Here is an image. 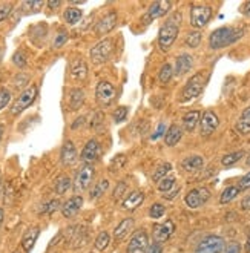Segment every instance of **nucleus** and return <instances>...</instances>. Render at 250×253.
<instances>
[{"instance_id": "1", "label": "nucleus", "mask_w": 250, "mask_h": 253, "mask_svg": "<svg viewBox=\"0 0 250 253\" xmlns=\"http://www.w3.org/2000/svg\"><path fill=\"white\" fill-rule=\"evenodd\" d=\"M243 34H244V31L238 28H230V26L218 28L209 37V46H210V49H215V51L226 48L229 44L238 42L243 37Z\"/></svg>"}, {"instance_id": "2", "label": "nucleus", "mask_w": 250, "mask_h": 253, "mask_svg": "<svg viewBox=\"0 0 250 253\" xmlns=\"http://www.w3.org/2000/svg\"><path fill=\"white\" fill-rule=\"evenodd\" d=\"M206 83H208V74L206 72H198L194 77H190L183 89L181 101H190V100L197 98L203 92Z\"/></svg>"}, {"instance_id": "3", "label": "nucleus", "mask_w": 250, "mask_h": 253, "mask_svg": "<svg viewBox=\"0 0 250 253\" xmlns=\"http://www.w3.org/2000/svg\"><path fill=\"white\" fill-rule=\"evenodd\" d=\"M178 33H180V26L178 23H175L172 20L166 22L163 26H161L160 33H158V46L161 51H169L170 46L173 44V42L178 37Z\"/></svg>"}, {"instance_id": "4", "label": "nucleus", "mask_w": 250, "mask_h": 253, "mask_svg": "<svg viewBox=\"0 0 250 253\" xmlns=\"http://www.w3.org/2000/svg\"><path fill=\"white\" fill-rule=\"evenodd\" d=\"M37 92H39V87L36 84L28 86L25 91L19 95V98L14 101V105L11 106V114L12 115H19L22 114L25 109H28L29 106L33 105L37 98Z\"/></svg>"}, {"instance_id": "5", "label": "nucleus", "mask_w": 250, "mask_h": 253, "mask_svg": "<svg viewBox=\"0 0 250 253\" xmlns=\"http://www.w3.org/2000/svg\"><path fill=\"white\" fill-rule=\"evenodd\" d=\"M112 49H114V42L112 39L106 37L100 40L97 44H94L89 55H91V60L95 63V65H101L109 60V57L112 54Z\"/></svg>"}, {"instance_id": "6", "label": "nucleus", "mask_w": 250, "mask_h": 253, "mask_svg": "<svg viewBox=\"0 0 250 253\" xmlns=\"http://www.w3.org/2000/svg\"><path fill=\"white\" fill-rule=\"evenodd\" d=\"M212 19V8L208 5H194L190 8V25L195 29H201Z\"/></svg>"}, {"instance_id": "7", "label": "nucleus", "mask_w": 250, "mask_h": 253, "mask_svg": "<svg viewBox=\"0 0 250 253\" xmlns=\"http://www.w3.org/2000/svg\"><path fill=\"white\" fill-rule=\"evenodd\" d=\"M94 176H95L94 166H91V165L82 166V169L76 175V180H74V184H72V189H74L77 193L87 190L91 187L92 181H94Z\"/></svg>"}, {"instance_id": "8", "label": "nucleus", "mask_w": 250, "mask_h": 253, "mask_svg": "<svg viewBox=\"0 0 250 253\" xmlns=\"http://www.w3.org/2000/svg\"><path fill=\"white\" fill-rule=\"evenodd\" d=\"M117 97V89L111 82L101 80L95 87V98L101 106H111Z\"/></svg>"}, {"instance_id": "9", "label": "nucleus", "mask_w": 250, "mask_h": 253, "mask_svg": "<svg viewBox=\"0 0 250 253\" xmlns=\"http://www.w3.org/2000/svg\"><path fill=\"white\" fill-rule=\"evenodd\" d=\"M226 247V243L221 236L208 235L198 243L195 253H221Z\"/></svg>"}, {"instance_id": "10", "label": "nucleus", "mask_w": 250, "mask_h": 253, "mask_svg": "<svg viewBox=\"0 0 250 253\" xmlns=\"http://www.w3.org/2000/svg\"><path fill=\"white\" fill-rule=\"evenodd\" d=\"M149 246V236L146 233V230H137L130 236V241L126 247V253H148Z\"/></svg>"}, {"instance_id": "11", "label": "nucleus", "mask_w": 250, "mask_h": 253, "mask_svg": "<svg viewBox=\"0 0 250 253\" xmlns=\"http://www.w3.org/2000/svg\"><path fill=\"white\" fill-rule=\"evenodd\" d=\"M210 198V192L209 189L206 187H197V189H192L187 192L186 195V206L190 207V209H198V207H201L204 203H208Z\"/></svg>"}, {"instance_id": "12", "label": "nucleus", "mask_w": 250, "mask_h": 253, "mask_svg": "<svg viewBox=\"0 0 250 253\" xmlns=\"http://www.w3.org/2000/svg\"><path fill=\"white\" fill-rule=\"evenodd\" d=\"M175 232V224L172 222V219H167L165 222H158V224L154 226L152 229V236H154V241L163 244L166 241L170 240V236Z\"/></svg>"}, {"instance_id": "13", "label": "nucleus", "mask_w": 250, "mask_h": 253, "mask_svg": "<svg viewBox=\"0 0 250 253\" xmlns=\"http://www.w3.org/2000/svg\"><path fill=\"white\" fill-rule=\"evenodd\" d=\"M219 125V120L218 117L212 112V111H206L201 117V122H200V126H201V135L203 137H209L215 132V129L218 127Z\"/></svg>"}, {"instance_id": "14", "label": "nucleus", "mask_w": 250, "mask_h": 253, "mask_svg": "<svg viewBox=\"0 0 250 253\" xmlns=\"http://www.w3.org/2000/svg\"><path fill=\"white\" fill-rule=\"evenodd\" d=\"M83 207V197L80 195H74V197H71L69 200H66L63 204H62V215L65 218H72V216H76L80 209Z\"/></svg>"}, {"instance_id": "15", "label": "nucleus", "mask_w": 250, "mask_h": 253, "mask_svg": "<svg viewBox=\"0 0 250 253\" xmlns=\"http://www.w3.org/2000/svg\"><path fill=\"white\" fill-rule=\"evenodd\" d=\"M100 152H101V146L97 140H89L82 151V161L86 163V165H91L94 163L98 157H100Z\"/></svg>"}, {"instance_id": "16", "label": "nucleus", "mask_w": 250, "mask_h": 253, "mask_svg": "<svg viewBox=\"0 0 250 253\" xmlns=\"http://www.w3.org/2000/svg\"><path fill=\"white\" fill-rule=\"evenodd\" d=\"M77 149H76V144L72 143L71 140H66L62 146V152H60V160H62V165L63 166H72L77 163Z\"/></svg>"}, {"instance_id": "17", "label": "nucleus", "mask_w": 250, "mask_h": 253, "mask_svg": "<svg viewBox=\"0 0 250 253\" xmlns=\"http://www.w3.org/2000/svg\"><path fill=\"white\" fill-rule=\"evenodd\" d=\"M40 235V227L39 226H33L25 230L23 236H22V241H20V247L23 249L25 253H31L36 243H37V238Z\"/></svg>"}, {"instance_id": "18", "label": "nucleus", "mask_w": 250, "mask_h": 253, "mask_svg": "<svg viewBox=\"0 0 250 253\" xmlns=\"http://www.w3.org/2000/svg\"><path fill=\"white\" fill-rule=\"evenodd\" d=\"M115 25H117V12L111 11L95 23V33L98 36H105L109 31H112V29L115 28Z\"/></svg>"}, {"instance_id": "19", "label": "nucleus", "mask_w": 250, "mask_h": 253, "mask_svg": "<svg viewBox=\"0 0 250 253\" xmlns=\"http://www.w3.org/2000/svg\"><path fill=\"white\" fill-rule=\"evenodd\" d=\"M170 8H172V2H169V0H160V2H154L149 6L146 16H148L149 20H155V19L166 16V14L170 11Z\"/></svg>"}, {"instance_id": "20", "label": "nucleus", "mask_w": 250, "mask_h": 253, "mask_svg": "<svg viewBox=\"0 0 250 253\" xmlns=\"http://www.w3.org/2000/svg\"><path fill=\"white\" fill-rule=\"evenodd\" d=\"M144 201V193L141 190H132L130 193L125 197V200L122 201V207L125 211H135L143 204Z\"/></svg>"}, {"instance_id": "21", "label": "nucleus", "mask_w": 250, "mask_h": 253, "mask_svg": "<svg viewBox=\"0 0 250 253\" xmlns=\"http://www.w3.org/2000/svg\"><path fill=\"white\" fill-rule=\"evenodd\" d=\"M135 227V219L134 218H125L123 221L119 222V226L114 230V240L115 241H123L127 235H130V232Z\"/></svg>"}, {"instance_id": "22", "label": "nucleus", "mask_w": 250, "mask_h": 253, "mask_svg": "<svg viewBox=\"0 0 250 253\" xmlns=\"http://www.w3.org/2000/svg\"><path fill=\"white\" fill-rule=\"evenodd\" d=\"M194 66V58L192 55L189 54H181L176 57V62H175V76H184V74H187L190 69H192Z\"/></svg>"}, {"instance_id": "23", "label": "nucleus", "mask_w": 250, "mask_h": 253, "mask_svg": "<svg viewBox=\"0 0 250 253\" xmlns=\"http://www.w3.org/2000/svg\"><path fill=\"white\" fill-rule=\"evenodd\" d=\"M68 103H69V109L71 111H79L83 106V103H84V92H83V89H80V87L71 89Z\"/></svg>"}, {"instance_id": "24", "label": "nucleus", "mask_w": 250, "mask_h": 253, "mask_svg": "<svg viewBox=\"0 0 250 253\" xmlns=\"http://www.w3.org/2000/svg\"><path fill=\"white\" fill-rule=\"evenodd\" d=\"M71 76L72 79L76 80H84L86 76H87V66L86 63L82 60V58H77L71 63Z\"/></svg>"}, {"instance_id": "25", "label": "nucleus", "mask_w": 250, "mask_h": 253, "mask_svg": "<svg viewBox=\"0 0 250 253\" xmlns=\"http://www.w3.org/2000/svg\"><path fill=\"white\" fill-rule=\"evenodd\" d=\"M181 137H183V130H181V127L180 126H176V125H172L167 130H166V133H165V141H166V144L167 146H175L176 143H178L180 140H181Z\"/></svg>"}, {"instance_id": "26", "label": "nucleus", "mask_w": 250, "mask_h": 253, "mask_svg": "<svg viewBox=\"0 0 250 253\" xmlns=\"http://www.w3.org/2000/svg\"><path fill=\"white\" fill-rule=\"evenodd\" d=\"M203 165H204V160H203V157H200V155L187 157V158L183 160V163H181L183 169L187 170V172H197V170H200V169L203 168Z\"/></svg>"}, {"instance_id": "27", "label": "nucleus", "mask_w": 250, "mask_h": 253, "mask_svg": "<svg viewBox=\"0 0 250 253\" xmlns=\"http://www.w3.org/2000/svg\"><path fill=\"white\" fill-rule=\"evenodd\" d=\"M198 123H200V111H190L183 117V126L187 132L195 130Z\"/></svg>"}, {"instance_id": "28", "label": "nucleus", "mask_w": 250, "mask_h": 253, "mask_svg": "<svg viewBox=\"0 0 250 253\" xmlns=\"http://www.w3.org/2000/svg\"><path fill=\"white\" fill-rule=\"evenodd\" d=\"M82 17H83L82 9L74 8V6L66 8L65 12H63V19H65V22H66L68 25H76V23H79V22L82 20Z\"/></svg>"}, {"instance_id": "29", "label": "nucleus", "mask_w": 250, "mask_h": 253, "mask_svg": "<svg viewBox=\"0 0 250 253\" xmlns=\"http://www.w3.org/2000/svg\"><path fill=\"white\" fill-rule=\"evenodd\" d=\"M71 187H72V181H71V178L66 175L58 176L54 183V190H55L57 195H65Z\"/></svg>"}, {"instance_id": "30", "label": "nucleus", "mask_w": 250, "mask_h": 253, "mask_svg": "<svg viewBox=\"0 0 250 253\" xmlns=\"http://www.w3.org/2000/svg\"><path fill=\"white\" fill-rule=\"evenodd\" d=\"M169 172H172V165L170 163H161V165L155 169V172L152 173V181L160 183L163 178L169 176Z\"/></svg>"}, {"instance_id": "31", "label": "nucleus", "mask_w": 250, "mask_h": 253, "mask_svg": "<svg viewBox=\"0 0 250 253\" xmlns=\"http://www.w3.org/2000/svg\"><path fill=\"white\" fill-rule=\"evenodd\" d=\"M109 189V181L108 180H100L97 184H94V187L89 192V198L91 200H97L100 197H103L106 193V190Z\"/></svg>"}, {"instance_id": "32", "label": "nucleus", "mask_w": 250, "mask_h": 253, "mask_svg": "<svg viewBox=\"0 0 250 253\" xmlns=\"http://www.w3.org/2000/svg\"><path fill=\"white\" fill-rule=\"evenodd\" d=\"M240 187L238 186H229L224 189V192L221 193V197H219V203L221 204H227L230 201H233L235 198H237L240 195Z\"/></svg>"}, {"instance_id": "33", "label": "nucleus", "mask_w": 250, "mask_h": 253, "mask_svg": "<svg viewBox=\"0 0 250 253\" xmlns=\"http://www.w3.org/2000/svg\"><path fill=\"white\" fill-rule=\"evenodd\" d=\"M58 209H62L60 201H58V200H49V201H46L45 204L40 207L39 215H42V216L43 215H51V213L57 212Z\"/></svg>"}, {"instance_id": "34", "label": "nucleus", "mask_w": 250, "mask_h": 253, "mask_svg": "<svg viewBox=\"0 0 250 253\" xmlns=\"http://www.w3.org/2000/svg\"><path fill=\"white\" fill-rule=\"evenodd\" d=\"M109 243H111V235H109V232L103 230V232H100V233L97 235V238H95V249H97L98 252H103V250H106V249H108Z\"/></svg>"}, {"instance_id": "35", "label": "nucleus", "mask_w": 250, "mask_h": 253, "mask_svg": "<svg viewBox=\"0 0 250 253\" xmlns=\"http://www.w3.org/2000/svg\"><path fill=\"white\" fill-rule=\"evenodd\" d=\"M173 68H172V65L170 63H165L163 66H161V69H160V72H158V80L163 83V84H167L169 82H170V79H172V76H173Z\"/></svg>"}, {"instance_id": "36", "label": "nucleus", "mask_w": 250, "mask_h": 253, "mask_svg": "<svg viewBox=\"0 0 250 253\" xmlns=\"http://www.w3.org/2000/svg\"><path fill=\"white\" fill-rule=\"evenodd\" d=\"M244 157V152L243 151H238V152H232V154H227L221 158V165L224 168H229V166H233L237 165V163Z\"/></svg>"}, {"instance_id": "37", "label": "nucleus", "mask_w": 250, "mask_h": 253, "mask_svg": "<svg viewBox=\"0 0 250 253\" xmlns=\"http://www.w3.org/2000/svg\"><path fill=\"white\" fill-rule=\"evenodd\" d=\"M176 187V180L173 176H166V178H163L160 183H158V186H157V189L160 190V192H163V193H167V192H170V190H173Z\"/></svg>"}, {"instance_id": "38", "label": "nucleus", "mask_w": 250, "mask_h": 253, "mask_svg": "<svg viewBox=\"0 0 250 253\" xmlns=\"http://www.w3.org/2000/svg\"><path fill=\"white\" fill-rule=\"evenodd\" d=\"M166 213V207L161 204V203H154L151 207H149V216L152 219H160L163 218Z\"/></svg>"}, {"instance_id": "39", "label": "nucleus", "mask_w": 250, "mask_h": 253, "mask_svg": "<svg viewBox=\"0 0 250 253\" xmlns=\"http://www.w3.org/2000/svg\"><path fill=\"white\" fill-rule=\"evenodd\" d=\"M201 33H198V31H194V33H190V34H187V37H186V44L189 48H197L198 44L201 43Z\"/></svg>"}, {"instance_id": "40", "label": "nucleus", "mask_w": 250, "mask_h": 253, "mask_svg": "<svg viewBox=\"0 0 250 253\" xmlns=\"http://www.w3.org/2000/svg\"><path fill=\"white\" fill-rule=\"evenodd\" d=\"M26 62H28L26 54H25L22 49H19L16 54L12 55V63L16 65L17 68H25V66H26Z\"/></svg>"}, {"instance_id": "41", "label": "nucleus", "mask_w": 250, "mask_h": 253, "mask_svg": "<svg viewBox=\"0 0 250 253\" xmlns=\"http://www.w3.org/2000/svg\"><path fill=\"white\" fill-rule=\"evenodd\" d=\"M125 165H126V155L120 154V155L114 157V160H112V163H111V170H112V172H117L119 169H122Z\"/></svg>"}, {"instance_id": "42", "label": "nucleus", "mask_w": 250, "mask_h": 253, "mask_svg": "<svg viewBox=\"0 0 250 253\" xmlns=\"http://www.w3.org/2000/svg\"><path fill=\"white\" fill-rule=\"evenodd\" d=\"M22 6H23V9H25L26 12L36 14V12H39L43 6H45V3H43V2H25Z\"/></svg>"}, {"instance_id": "43", "label": "nucleus", "mask_w": 250, "mask_h": 253, "mask_svg": "<svg viewBox=\"0 0 250 253\" xmlns=\"http://www.w3.org/2000/svg\"><path fill=\"white\" fill-rule=\"evenodd\" d=\"M11 103V92L8 89H2L0 91V111H3Z\"/></svg>"}, {"instance_id": "44", "label": "nucleus", "mask_w": 250, "mask_h": 253, "mask_svg": "<svg viewBox=\"0 0 250 253\" xmlns=\"http://www.w3.org/2000/svg\"><path fill=\"white\" fill-rule=\"evenodd\" d=\"M14 5L12 3H2L0 5V22H3L9 17V14L12 12Z\"/></svg>"}, {"instance_id": "45", "label": "nucleus", "mask_w": 250, "mask_h": 253, "mask_svg": "<svg viewBox=\"0 0 250 253\" xmlns=\"http://www.w3.org/2000/svg\"><path fill=\"white\" fill-rule=\"evenodd\" d=\"M126 189H127V186H126V183H125V181H120L119 184H117V186H115V189H114V193H112L114 200H120L122 197H125Z\"/></svg>"}, {"instance_id": "46", "label": "nucleus", "mask_w": 250, "mask_h": 253, "mask_svg": "<svg viewBox=\"0 0 250 253\" xmlns=\"http://www.w3.org/2000/svg\"><path fill=\"white\" fill-rule=\"evenodd\" d=\"M126 115H127V108H126V106H120L119 109H117V111L114 112V122H115V123H122V122H125Z\"/></svg>"}, {"instance_id": "47", "label": "nucleus", "mask_w": 250, "mask_h": 253, "mask_svg": "<svg viewBox=\"0 0 250 253\" xmlns=\"http://www.w3.org/2000/svg\"><path fill=\"white\" fill-rule=\"evenodd\" d=\"M235 127H237V130H238L240 133H243V135H247V133H250V122L241 120V118L237 122Z\"/></svg>"}, {"instance_id": "48", "label": "nucleus", "mask_w": 250, "mask_h": 253, "mask_svg": "<svg viewBox=\"0 0 250 253\" xmlns=\"http://www.w3.org/2000/svg\"><path fill=\"white\" fill-rule=\"evenodd\" d=\"M66 40H68V33H66V31H60V33H58V34L55 36L52 46H54V48H60L63 43H66Z\"/></svg>"}, {"instance_id": "49", "label": "nucleus", "mask_w": 250, "mask_h": 253, "mask_svg": "<svg viewBox=\"0 0 250 253\" xmlns=\"http://www.w3.org/2000/svg\"><path fill=\"white\" fill-rule=\"evenodd\" d=\"M238 187H240V190H247V189H250V172H247L241 180H240V183H238Z\"/></svg>"}, {"instance_id": "50", "label": "nucleus", "mask_w": 250, "mask_h": 253, "mask_svg": "<svg viewBox=\"0 0 250 253\" xmlns=\"http://www.w3.org/2000/svg\"><path fill=\"white\" fill-rule=\"evenodd\" d=\"M224 253H241V244H238V243H229L224 247Z\"/></svg>"}, {"instance_id": "51", "label": "nucleus", "mask_w": 250, "mask_h": 253, "mask_svg": "<svg viewBox=\"0 0 250 253\" xmlns=\"http://www.w3.org/2000/svg\"><path fill=\"white\" fill-rule=\"evenodd\" d=\"M166 133V125L161 122L160 125H158V127H157V130L154 132V135H152V140H158L160 137H163Z\"/></svg>"}, {"instance_id": "52", "label": "nucleus", "mask_w": 250, "mask_h": 253, "mask_svg": "<svg viewBox=\"0 0 250 253\" xmlns=\"http://www.w3.org/2000/svg\"><path fill=\"white\" fill-rule=\"evenodd\" d=\"M148 253H163V246H161L160 243H155L154 241V244L149 246Z\"/></svg>"}, {"instance_id": "53", "label": "nucleus", "mask_w": 250, "mask_h": 253, "mask_svg": "<svg viewBox=\"0 0 250 253\" xmlns=\"http://www.w3.org/2000/svg\"><path fill=\"white\" fill-rule=\"evenodd\" d=\"M180 193V187H175L173 190H170V192H167V193H165V198L166 200H169V201H172L176 195Z\"/></svg>"}, {"instance_id": "54", "label": "nucleus", "mask_w": 250, "mask_h": 253, "mask_svg": "<svg viewBox=\"0 0 250 253\" xmlns=\"http://www.w3.org/2000/svg\"><path fill=\"white\" fill-rule=\"evenodd\" d=\"M83 123H84V117H79L77 120L71 125V129H77V127H80V126H83Z\"/></svg>"}, {"instance_id": "55", "label": "nucleus", "mask_w": 250, "mask_h": 253, "mask_svg": "<svg viewBox=\"0 0 250 253\" xmlns=\"http://www.w3.org/2000/svg\"><path fill=\"white\" fill-rule=\"evenodd\" d=\"M241 209H243V211H250V195L246 197V198L241 201Z\"/></svg>"}, {"instance_id": "56", "label": "nucleus", "mask_w": 250, "mask_h": 253, "mask_svg": "<svg viewBox=\"0 0 250 253\" xmlns=\"http://www.w3.org/2000/svg\"><path fill=\"white\" fill-rule=\"evenodd\" d=\"M241 120H246V122H250V106L249 108H246L244 111H243V114H241Z\"/></svg>"}, {"instance_id": "57", "label": "nucleus", "mask_w": 250, "mask_h": 253, "mask_svg": "<svg viewBox=\"0 0 250 253\" xmlns=\"http://www.w3.org/2000/svg\"><path fill=\"white\" fill-rule=\"evenodd\" d=\"M48 5V8H51V9H55V8H58L62 5V2L60 0H49V2L46 3Z\"/></svg>"}, {"instance_id": "58", "label": "nucleus", "mask_w": 250, "mask_h": 253, "mask_svg": "<svg viewBox=\"0 0 250 253\" xmlns=\"http://www.w3.org/2000/svg\"><path fill=\"white\" fill-rule=\"evenodd\" d=\"M244 16H247V17H250V2H247L246 5H244Z\"/></svg>"}, {"instance_id": "59", "label": "nucleus", "mask_w": 250, "mask_h": 253, "mask_svg": "<svg viewBox=\"0 0 250 253\" xmlns=\"http://www.w3.org/2000/svg\"><path fill=\"white\" fill-rule=\"evenodd\" d=\"M3 219H5V212H3L2 207H0V227H2V224H3Z\"/></svg>"}, {"instance_id": "60", "label": "nucleus", "mask_w": 250, "mask_h": 253, "mask_svg": "<svg viewBox=\"0 0 250 253\" xmlns=\"http://www.w3.org/2000/svg\"><path fill=\"white\" fill-rule=\"evenodd\" d=\"M246 250H247V253H250V235H249L247 243H246Z\"/></svg>"}, {"instance_id": "61", "label": "nucleus", "mask_w": 250, "mask_h": 253, "mask_svg": "<svg viewBox=\"0 0 250 253\" xmlns=\"http://www.w3.org/2000/svg\"><path fill=\"white\" fill-rule=\"evenodd\" d=\"M2 135H3V126L0 125V141H2Z\"/></svg>"}, {"instance_id": "62", "label": "nucleus", "mask_w": 250, "mask_h": 253, "mask_svg": "<svg viewBox=\"0 0 250 253\" xmlns=\"http://www.w3.org/2000/svg\"><path fill=\"white\" fill-rule=\"evenodd\" d=\"M247 165L250 166V157H249V160H247Z\"/></svg>"}, {"instance_id": "63", "label": "nucleus", "mask_w": 250, "mask_h": 253, "mask_svg": "<svg viewBox=\"0 0 250 253\" xmlns=\"http://www.w3.org/2000/svg\"><path fill=\"white\" fill-rule=\"evenodd\" d=\"M12 253H20V252H19V250H14Z\"/></svg>"}, {"instance_id": "64", "label": "nucleus", "mask_w": 250, "mask_h": 253, "mask_svg": "<svg viewBox=\"0 0 250 253\" xmlns=\"http://www.w3.org/2000/svg\"><path fill=\"white\" fill-rule=\"evenodd\" d=\"M0 60H2V51H0Z\"/></svg>"}]
</instances>
